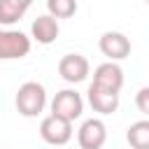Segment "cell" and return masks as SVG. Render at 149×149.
I'll return each mask as SVG.
<instances>
[{
    "instance_id": "1",
    "label": "cell",
    "mask_w": 149,
    "mask_h": 149,
    "mask_svg": "<svg viewBox=\"0 0 149 149\" xmlns=\"http://www.w3.org/2000/svg\"><path fill=\"white\" fill-rule=\"evenodd\" d=\"M14 102H16V109H19L21 116L33 119V116L42 114V109H44V105H47V91H44V86L37 84V81H26V84L19 86Z\"/></svg>"
},
{
    "instance_id": "2",
    "label": "cell",
    "mask_w": 149,
    "mask_h": 149,
    "mask_svg": "<svg viewBox=\"0 0 149 149\" xmlns=\"http://www.w3.org/2000/svg\"><path fill=\"white\" fill-rule=\"evenodd\" d=\"M81 112H84V100H81V95H79L77 91H72V88L58 91V93L54 95V100H51V114H54V116H61V119H65V121L79 119Z\"/></svg>"
},
{
    "instance_id": "3",
    "label": "cell",
    "mask_w": 149,
    "mask_h": 149,
    "mask_svg": "<svg viewBox=\"0 0 149 149\" xmlns=\"http://www.w3.org/2000/svg\"><path fill=\"white\" fill-rule=\"evenodd\" d=\"M40 137L47 142V144H54V147H61V144H68L72 140V121H65L61 116H44L42 123H40Z\"/></svg>"
},
{
    "instance_id": "4",
    "label": "cell",
    "mask_w": 149,
    "mask_h": 149,
    "mask_svg": "<svg viewBox=\"0 0 149 149\" xmlns=\"http://www.w3.org/2000/svg\"><path fill=\"white\" fill-rule=\"evenodd\" d=\"M30 51V37L21 30H0V61L23 58Z\"/></svg>"
},
{
    "instance_id": "5",
    "label": "cell",
    "mask_w": 149,
    "mask_h": 149,
    "mask_svg": "<svg viewBox=\"0 0 149 149\" xmlns=\"http://www.w3.org/2000/svg\"><path fill=\"white\" fill-rule=\"evenodd\" d=\"M98 47L102 51V56H107L109 61H123L130 56V40L119 33V30H107L100 35Z\"/></svg>"
},
{
    "instance_id": "6",
    "label": "cell",
    "mask_w": 149,
    "mask_h": 149,
    "mask_svg": "<svg viewBox=\"0 0 149 149\" xmlns=\"http://www.w3.org/2000/svg\"><path fill=\"white\" fill-rule=\"evenodd\" d=\"M88 58L81 56V54H65L61 61H58V74L68 81V84H79L88 77Z\"/></svg>"
},
{
    "instance_id": "7",
    "label": "cell",
    "mask_w": 149,
    "mask_h": 149,
    "mask_svg": "<svg viewBox=\"0 0 149 149\" xmlns=\"http://www.w3.org/2000/svg\"><path fill=\"white\" fill-rule=\"evenodd\" d=\"M93 86L98 88H105V91H112V93H121V86H123V70L114 63V61H107V63H100L95 70H93Z\"/></svg>"
},
{
    "instance_id": "8",
    "label": "cell",
    "mask_w": 149,
    "mask_h": 149,
    "mask_svg": "<svg viewBox=\"0 0 149 149\" xmlns=\"http://www.w3.org/2000/svg\"><path fill=\"white\" fill-rule=\"evenodd\" d=\"M107 140V126L100 119H86L77 130V142L81 149H102Z\"/></svg>"
},
{
    "instance_id": "9",
    "label": "cell",
    "mask_w": 149,
    "mask_h": 149,
    "mask_svg": "<svg viewBox=\"0 0 149 149\" xmlns=\"http://www.w3.org/2000/svg\"><path fill=\"white\" fill-rule=\"evenodd\" d=\"M88 105L93 107V112L107 116V114H114L119 109V93H112V91H105V88H98V86H88Z\"/></svg>"
},
{
    "instance_id": "10",
    "label": "cell",
    "mask_w": 149,
    "mask_h": 149,
    "mask_svg": "<svg viewBox=\"0 0 149 149\" xmlns=\"http://www.w3.org/2000/svg\"><path fill=\"white\" fill-rule=\"evenodd\" d=\"M58 33H61L58 19H54L51 14L37 16V19L33 21V26H30V35H33V40H37L40 44H51V42H56Z\"/></svg>"
},
{
    "instance_id": "11",
    "label": "cell",
    "mask_w": 149,
    "mask_h": 149,
    "mask_svg": "<svg viewBox=\"0 0 149 149\" xmlns=\"http://www.w3.org/2000/svg\"><path fill=\"white\" fill-rule=\"evenodd\" d=\"M30 5H33V0H0V23L2 26L16 23L28 12Z\"/></svg>"
},
{
    "instance_id": "12",
    "label": "cell",
    "mask_w": 149,
    "mask_h": 149,
    "mask_svg": "<svg viewBox=\"0 0 149 149\" xmlns=\"http://www.w3.org/2000/svg\"><path fill=\"white\" fill-rule=\"evenodd\" d=\"M126 140L133 149H149V121L142 119V121L130 123V128L126 133Z\"/></svg>"
},
{
    "instance_id": "13",
    "label": "cell",
    "mask_w": 149,
    "mask_h": 149,
    "mask_svg": "<svg viewBox=\"0 0 149 149\" xmlns=\"http://www.w3.org/2000/svg\"><path fill=\"white\" fill-rule=\"evenodd\" d=\"M47 9L54 19H70L77 12V0H47Z\"/></svg>"
},
{
    "instance_id": "14",
    "label": "cell",
    "mask_w": 149,
    "mask_h": 149,
    "mask_svg": "<svg viewBox=\"0 0 149 149\" xmlns=\"http://www.w3.org/2000/svg\"><path fill=\"white\" fill-rule=\"evenodd\" d=\"M135 105L142 114H149V86H142L135 95Z\"/></svg>"
}]
</instances>
